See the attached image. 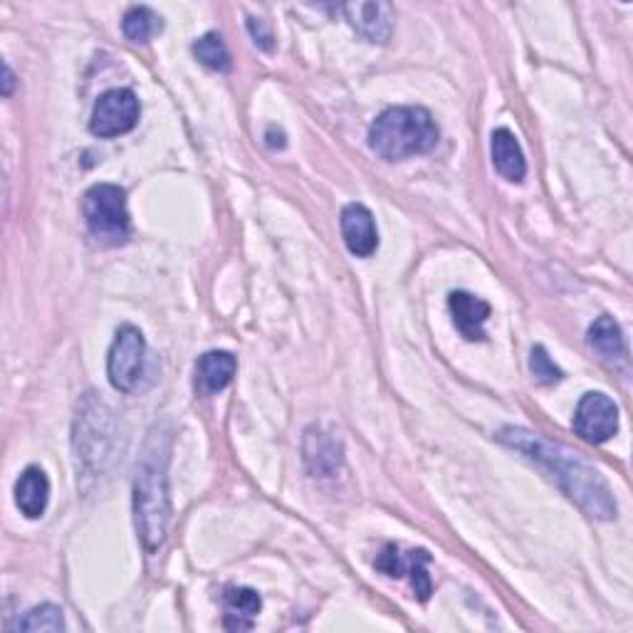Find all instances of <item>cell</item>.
<instances>
[{
  "mask_svg": "<svg viewBox=\"0 0 633 633\" xmlns=\"http://www.w3.org/2000/svg\"><path fill=\"white\" fill-rule=\"evenodd\" d=\"M572 429L579 438L594 446L611 440L619 433V406L601 392L584 394L576 404Z\"/></svg>",
  "mask_w": 633,
  "mask_h": 633,
  "instance_id": "cell-7",
  "label": "cell"
},
{
  "mask_svg": "<svg viewBox=\"0 0 633 633\" xmlns=\"http://www.w3.org/2000/svg\"><path fill=\"white\" fill-rule=\"evenodd\" d=\"M169 438L164 433H151L137 463L134 477V520H137L139 539L147 551H157L166 539L169 528Z\"/></svg>",
  "mask_w": 633,
  "mask_h": 633,
  "instance_id": "cell-2",
  "label": "cell"
},
{
  "mask_svg": "<svg viewBox=\"0 0 633 633\" xmlns=\"http://www.w3.org/2000/svg\"><path fill=\"white\" fill-rule=\"evenodd\" d=\"M235 369L238 364L228 351H206L196 361V386L203 394H219L233 382Z\"/></svg>",
  "mask_w": 633,
  "mask_h": 633,
  "instance_id": "cell-14",
  "label": "cell"
},
{
  "mask_svg": "<svg viewBox=\"0 0 633 633\" xmlns=\"http://www.w3.org/2000/svg\"><path fill=\"white\" fill-rule=\"evenodd\" d=\"M13 85H15V75H13V70L3 65V95L5 97H11L13 95Z\"/></svg>",
  "mask_w": 633,
  "mask_h": 633,
  "instance_id": "cell-23",
  "label": "cell"
},
{
  "mask_svg": "<svg viewBox=\"0 0 633 633\" xmlns=\"http://www.w3.org/2000/svg\"><path fill=\"white\" fill-rule=\"evenodd\" d=\"M448 310L454 314L456 330L463 334L468 342L485 339V322L487 316H491V305L485 300L458 289V293L448 295Z\"/></svg>",
  "mask_w": 633,
  "mask_h": 633,
  "instance_id": "cell-10",
  "label": "cell"
},
{
  "mask_svg": "<svg viewBox=\"0 0 633 633\" xmlns=\"http://www.w3.org/2000/svg\"><path fill=\"white\" fill-rule=\"evenodd\" d=\"M161 15H157L147 5H134L124 13L122 30L126 35V40L132 42H149L153 35L161 30Z\"/></svg>",
  "mask_w": 633,
  "mask_h": 633,
  "instance_id": "cell-17",
  "label": "cell"
},
{
  "mask_svg": "<svg viewBox=\"0 0 633 633\" xmlns=\"http://www.w3.org/2000/svg\"><path fill=\"white\" fill-rule=\"evenodd\" d=\"M225 604V629L231 631H248L252 629V621L262 609V599L256 589L248 586H228L223 594Z\"/></svg>",
  "mask_w": 633,
  "mask_h": 633,
  "instance_id": "cell-15",
  "label": "cell"
},
{
  "mask_svg": "<svg viewBox=\"0 0 633 633\" xmlns=\"http://www.w3.org/2000/svg\"><path fill=\"white\" fill-rule=\"evenodd\" d=\"M429 562H431V555L426 549H411V562H409V572H406V576L411 579L413 592L421 601H429L431 594H433L431 576L426 572Z\"/></svg>",
  "mask_w": 633,
  "mask_h": 633,
  "instance_id": "cell-20",
  "label": "cell"
},
{
  "mask_svg": "<svg viewBox=\"0 0 633 633\" xmlns=\"http://www.w3.org/2000/svg\"><path fill=\"white\" fill-rule=\"evenodd\" d=\"M342 13H345L351 28L364 40L378 45L392 40L396 23V11L392 3H384V0H376V3H345Z\"/></svg>",
  "mask_w": 633,
  "mask_h": 633,
  "instance_id": "cell-8",
  "label": "cell"
},
{
  "mask_svg": "<svg viewBox=\"0 0 633 633\" xmlns=\"http://www.w3.org/2000/svg\"><path fill=\"white\" fill-rule=\"evenodd\" d=\"M15 502L28 520L42 518L50 502V481L42 468L30 466L23 470V475L15 483Z\"/></svg>",
  "mask_w": 633,
  "mask_h": 633,
  "instance_id": "cell-12",
  "label": "cell"
},
{
  "mask_svg": "<svg viewBox=\"0 0 633 633\" xmlns=\"http://www.w3.org/2000/svg\"><path fill=\"white\" fill-rule=\"evenodd\" d=\"M500 443L512 450L528 456L532 463L545 468L569 500H574L589 518L594 520H613L617 518V497H613L609 483L594 466L576 454L564 448L562 443H551L542 438L539 433L524 429H502Z\"/></svg>",
  "mask_w": 633,
  "mask_h": 633,
  "instance_id": "cell-1",
  "label": "cell"
},
{
  "mask_svg": "<svg viewBox=\"0 0 633 633\" xmlns=\"http://www.w3.org/2000/svg\"><path fill=\"white\" fill-rule=\"evenodd\" d=\"M589 347L599 351L606 361L626 359V339H623L619 322L609 314H601L589 327Z\"/></svg>",
  "mask_w": 633,
  "mask_h": 633,
  "instance_id": "cell-16",
  "label": "cell"
},
{
  "mask_svg": "<svg viewBox=\"0 0 633 633\" xmlns=\"http://www.w3.org/2000/svg\"><path fill=\"white\" fill-rule=\"evenodd\" d=\"M141 107L137 95L132 89H110L95 102L92 120H89V132L99 139L122 137L132 132L139 122Z\"/></svg>",
  "mask_w": 633,
  "mask_h": 633,
  "instance_id": "cell-6",
  "label": "cell"
},
{
  "mask_svg": "<svg viewBox=\"0 0 633 633\" xmlns=\"http://www.w3.org/2000/svg\"><path fill=\"white\" fill-rule=\"evenodd\" d=\"M144 361H147V339L141 330L134 324H122L116 330L110 357H107V376L116 392L129 394L137 388L144 374Z\"/></svg>",
  "mask_w": 633,
  "mask_h": 633,
  "instance_id": "cell-5",
  "label": "cell"
},
{
  "mask_svg": "<svg viewBox=\"0 0 633 633\" xmlns=\"http://www.w3.org/2000/svg\"><path fill=\"white\" fill-rule=\"evenodd\" d=\"M305 463L312 475H334L342 466V443L332 433L312 426L305 433Z\"/></svg>",
  "mask_w": 633,
  "mask_h": 633,
  "instance_id": "cell-11",
  "label": "cell"
},
{
  "mask_svg": "<svg viewBox=\"0 0 633 633\" xmlns=\"http://www.w3.org/2000/svg\"><path fill=\"white\" fill-rule=\"evenodd\" d=\"M85 221L89 233L107 246H120L129 238V211H126V191L114 184L92 186L85 194Z\"/></svg>",
  "mask_w": 633,
  "mask_h": 633,
  "instance_id": "cell-4",
  "label": "cell"
},
{
  "mask_svg": "<svg viewBox=\"0 0 633 633\" xmlns=\"http://www.w3.org/2000/svg\"><path fill=\"white\" fill-rule=\"evenodd\" d=\"M530 372L539 384H545V386L559 384L564 378L562 369H559L555 361H551V357L547 355V349L539 347V345L532 347V351H530Z\"/></svg>",
  "mask_w": 633,
  "mask_h": 633,
  "instance_id": "cell-21",
  "label": "cell"
},
{
  "mask_svg": "<svg viewBox=\"0 0 633 633\" xmlns=\"http://www.w3.org/2000/svg\"><path fill=\"white\" fill-rule=\"evenodd\" d=\"M15 631H65V617H62V609L55 604H42L35 606L23 619H17L13 623Z\"/></svg>",
  "mask_w": 633,
  "mask_h": 633,
  "instance_id": "cell-19",
  "label": "cell"
},
{
  "mask_svg": "<svg viewBox=\"0 0 633 633\" xmlns=\"http://www.w3.org/2000/svg\"><path fill=\"white\" fill-rule=\"evenodd\" d=\"M491 157L493 166L497 169L505 181L510 184H520L528 174V161H524V153L518 137L510 129H495L491 137Z\"/></svg>",
  "mask_w": 633,
  "mask_h": 633,
  "instance_id": "cell-13",
  "label": "cell"
},
{
  "mask_svg": "<svg viewBox=\"0 0 633 633\" xmlns=\"http://www.w3.org/2000/svg\"><path fill=\"white\" fill-rule=\"evenodd\" d=\"M438 144V126L423 107H392L369 126V147L386 161L429 153Z\"/></svg>",
  "mask_w": 633,
  "mask_h": 633,
  "instance_id": "cell-3",
  "label": "cell"
},
{
  "mask_svg": "<svg viewBox=\"0 0 633 633\" xmlns=\"http://www.w3.org/2000/svg\"><path fill=\"white\" fill-rule=\"evenodd\" d=\"M342 238H345L351 256L372 258L378 248V231L374 215L367 206L349 203L342 211Z\"/></svg>",
  "mask_w": 633,
  "mask_h": 633,
  "instance_id": "cell-9",
  "label": "cell"
},
{
  "mask_svg": "<svg viewBox=\"0 0 633 633\" xmlns=\"http://www.w3.org/2000/svg\"><path fill=\"white\" fill-rule=\"evenodd\" d=\"M248 30L252 35V42L258 45L260 50H265V52H273L275 48V38H273V33L268 30V25L260 21V17H248Z\"/></svg>",
  "mask_w": 633,
  "mask_h": 633,
  "instance_id": "cell-22",
  "label": "cell"
},
{
  "mask_svg": "<svg viewBox=\"0 0 633 633\" xmlns=\"http://www.w3.org/2000/svg\"><path fill=\"white\" fill-rule=\"evenodd\" d=\"M194 55L201 65L213 72H228L233 65L228 45L223 42L219 33H206L203 38H198L194 42Z\"/></svg>",
  "mask_w": 633,
  "mask_h": 633,
  "instance_id": "cell-18",
  "label": "cell"
}]
</instances>
